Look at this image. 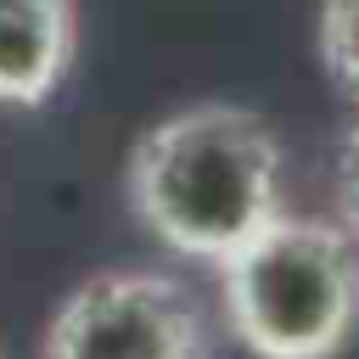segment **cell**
<instances>
[{"instance_id":"cell-1","label":"cell","mask_w":359,"mask_h":359,"mask_svg":"<svg viewBox=\"0 0 359 359\" xmlns=\"http://www.w3.org/2000/svg\"><path fill=\"white\" fill-rule=\"evenodd\" d=\"M129 208L168 252L224 264L286 213L280 140L247 107H180L135 140Z\"/></svg>"},{"instance_id":"cell-2","label":"cell","mask_w":359,"mask_h":359,"mask_svg":"<svg viewBox=\"0 0 359 359\" xmlns=\"http://www.w3.org/2000/svg\"><path fill=\"white\" fill-rule=\"evenodd\" d=\"M224 320L258 359H331L359 325V241L342 224L280 213L219 264Z\"/></svg>"},{"instance_id":"cell-3","label":"cell","mask_w":359,"mask_h":359,"mask_svg":"<svg viewBox=\"0 0 359 359\" xmlns=\"http://www.w3.org/2000/svg\"><path fill=\"white\" fill-rule=\"evenodd\" d=\"M39 359H202V314L163 269H101L62 297Z\"/></svg>"},{"instance_id":"cell-4","label":"cell","mask_w":359,"mask_h":359,"mask_svg":"<svg viewBox=\"0 0 359 359\" xmlns=\"http://www.w3.org/2000/svg\"><path fill=\"white\" fill-rule=\"evenodd\" d=\"M73 0H0V101L39 107L73 67Z\"/></svg>"},{"instance_id":"cell-5","label":"cell","mask_w":359,"mask_h":359,"mask_svg":"<svg viewBox=\"0 0 359 359\" xmlns=\"http://www.w3.org/2000/svg\"><path fill=\"white\" fill-rule=\"evenodd\" d=\"M314 39H320L325 73H331L348 95H359V0H320Z\"/></svg>"},{"instance_id":"cell-6","label":"cell","mask_w":359,"mask_h":359,"mask_svg":"<svg viewBox=\"0 0 359 359\" xmlns=\"http://www.w3.org/2000/svg\"><path fill=\"white\" fill-rule=\"evenodd\" d=\"M337 208H342V230L359 241V123L342 135L337 151Z\"/></svg>"}]
</instances>
